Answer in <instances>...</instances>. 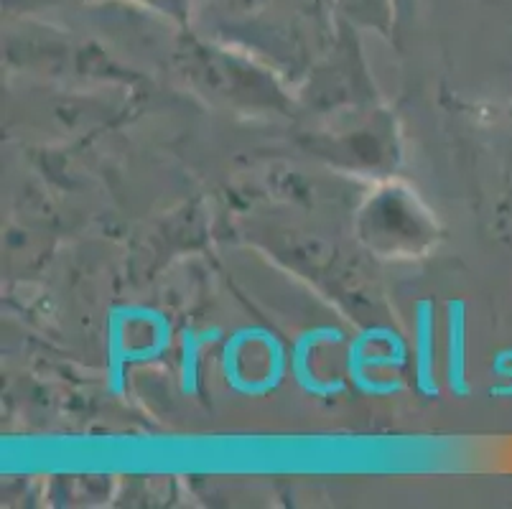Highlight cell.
<instances>
[{"label":"cell","mask_w":512,"mask_h":509,"mask_svg":"<svg viewBox=\"0 0 512 509\" xmlns=\"http://www.w3.org/2000/svg\"><path fill=\"white\" fill-rule=\"evenodd\" d=\"M416 372L418 390L428 398H436L439 387L434 380V314L428 301L416 306Z\"/></svg>","instance_id":"6da1fadb"},{"label":"cell","mask_w":512,"mask_h":509,"mask_svg":"<svg viewBox=\"0 0 512 509\" xmlns=\"http://www.w3.org/2000/svg\"><path fill=\"white\" fill-rule=\"evenodd\" d=\"M464 336H462V316H459V306L449 303V387L454 395H464L467 387H464Z\"/></svg>","instance_id":"7a4b0ae2"},{"label":"cell","mask_w":512,"mask_h":509,"mask_svg":"<svg viewBox=\"0 0 512 509\" xmlns=\"http://www.w3.org/2000/svg\"><path fill=\"white\" fill-rule=\"evenodd\" d=\"M197 349V336L192 331H184V370H181V375H184V392H189V395L197 387Z\"/></svg>","instance_id":"3957f363"}]
</instances>
